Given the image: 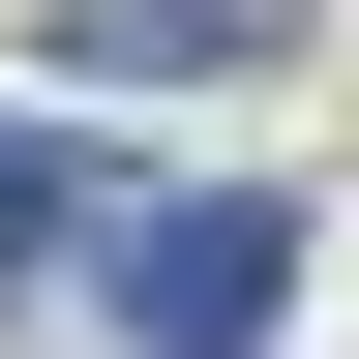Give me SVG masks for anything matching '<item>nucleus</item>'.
I'll use <instances>...</instances> for the list:
<instances>
[{
	"label": "nucleus",
	"mask_w": 359,
	"mask_h": 359,
	"mask_svg": "<svg viewBox=\"0 0 359 359\" xmlns=\"http://www.w3.org/2000/svg\"><path fill=\"white\" fill-rule=\"evenodd\" d=\"M30 240H60V150H30V120H0V299H30Z\"/></svg>",
	"instance_id": "nucleus-3"
},
{
	"label": "nucleus",
	"mask_w": 359,
	"mask_h": 359,
	"mask_svg": "<svg viewBox=\"0 0 359 359\" xmlns=\"http://www.w3.org/2000/svg\"><path fill=\"white\" fill-rule=\"evenodd\" d=\"M60 60H90V90H150V60H269V0H90Z\"/></svg>",
	"instance_id": "nucleus-2"
},
{
	"label": "nucleus",
	"mask_w": 359,
	"mask_h": 359,
	"mask_svg": "<svg viewBox=\"0 0 359 359\" xmlns=\"http://www.w3.org/2000/svg\"><path fill=\"white\" fill-rule=\"evenodd\" d=\"M90 299H120V359H269V299H299V210H269V180L90 210Z\"/></svg>",
	"instance_id": "nucleus-1"
}]
</instances>
